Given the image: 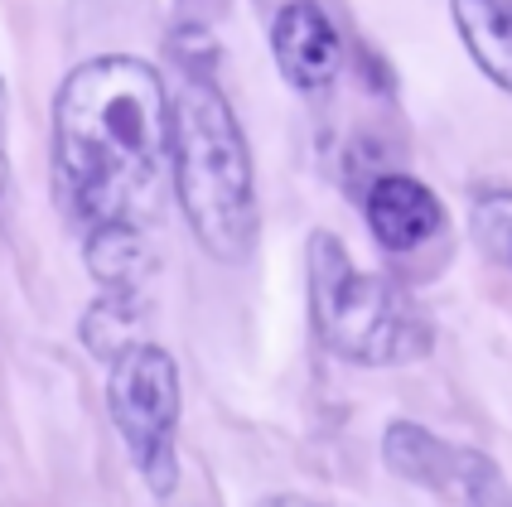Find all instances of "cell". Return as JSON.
Listing matches in <instances>:
<instances>
[{
	"instance_id": "cell-12",
	"label": "cell",
	"mask_w": 512,
	"mask_h": 507,
	"mask_svg": "<svg viewBox=\"0 0 512 507\" xmlns=\"http://www.w3.org/2000/svg\"><path fill=\"white\" fill-rule=\"evenodd\" d=\"M256 507H329V503H314V498H300V493H276V498H261Z\"/></svg>"
},
{
	"instance_id": "cell-11",
	"label": "cell",
	"mask_w": 512,
	"mask_h": 507,
	"mask_svg": "<svg viewBox=\"0 0 512 507\" xmlns=\"http://www.w3.org/2000/svg\"><path fill=\"white\" fill-rule=\"evenodd\" d=\"M10 194V87L0 78V198Z\"/></svg>"
},
{
	"instance_id": "cell-3",
	"label": "cell",
	"mask_w": 512,
	"mask_h": 507,
	"mask_svg": "<svg viewBox=\"0 0 512 507\" xmlns=\"http://www.w3.org/2000/svg\"><path fill=\"white\" fill-rule=\"evenodd\" d=\"M310 271V314L319 343L358 367H392L426 358L430 324L416 310V300L397 281L363 271L334 232H310L305 247Z\"/></svg>"
},
{
	"instance_id": "cell-7",
	"label": "cell",
	"mask_w": 512,
	"mask_h": 507,
	"mask_svg": "<svg viewBox=\"0 0 512 507\" xmlns=\"http://www.w3.org/2000/svg\"><path fill=\"white\" fill-rule=\"evenodd\" d=\"M363 218H368V232L377 237L382 252L411 256L440 237L445 208H440V198L430 194L421 179L382 174V179H372L368 194H363Z\"/></svg>"
},
{
	"instance_id": "cell-2",
	"label": "cell",
	"mask_w": 512,
	"mask_h": 507,
	"mask_svg": "<svg viewBox=\"0 0 512 507\" xmlns=\"http://www.w3.org/2000/svg\"><path fill=\"white\" fill-rule=\"evenodd\" d=\"M170 174L189 232L213 261H242L256 247V169L228 97L189 78L170 97Z\"/></svg>"
},
{
	"instance_id": "cell-6",
	"label": "cell",
	"mask_w": 512,
	"mask_h": 507,
	"mask_svg": "<svg viewBox=\"0 0 512 507\" xmlns=\"http://www.w3.org/2000/svg\"><path fill=\"white\" fill-rule=\"evenodd\" d=\"M271 54H276L281 78L295 92H319L339 78L343 39L314 0H290L271 20Z\"/></svg>"
},
{
	"instance_id": "cell-5",
	"label": "cell",
	"mask_w": 512,
	"mask_h": 507,
	"mask_svg": "<svg viewBox=\"0 0 512 507\" xmlns=\"http://www.w3.org/2000/svg\"><path fill=\"white\" fill-rule=\"evenodd\" d=\"M382 459L397 479L440 493L455 507H512V483L474 445H455L421 421H392L382 430Z\"/></svg>"
},
{
	"instance_id": "cell-10",
	"label": "cell",
	"mask_w": 512,
	"mask_h": 507,
	"mask_svg": "<svg viewBox=\"0 0 512 507\" xmlns=\"http://www.w3.org/2000/svg\"><path fill=\"white\" fill-rule=\"evenodd\" d=\"M474 242L512 276V189H479L469 203Z\"/></svg>"
},
{
	"instance_id": "cell-8",
	"label": "cell",
	"mask_w": 512,
	"mask_h": 507,
	"mask_svg": "<svg viewBox=\"0 0 512 507\" xmlns=\"http://www.w3.org/2000/svg\"><path fill=\"white\" fill-rule=\"evenodd\" d=\"M455 29L488 83L512 92V0H455Z\"/></svg>"
},
{
	"instance_id": "cell-9",
	"label": "cell",
	"mask_w": 512,
	"mask_h": 507,
	"mask_svg": "<svg viewBox=\"0 0 512 507\" xmlns=\"http://www.w3.org/2000/svg\"><path fill=\"white\" fill-rule=\"evenodd\" d=\"M136 324H141V300H136V290H102V300H97L92 314L83 319V338L97 358L112 363L116 353H126L131 343H141Z\"/></svg>"
},
{
	"instance_id": "cell-1",
	"label": "cell",
	"mask_w": 512,
	"mask_h": 507,
	"mask_svg": "<svg viewBox=\"0 0 512 507\" xmlns=\"http://www.w3.org/2000/svg\"><path fill=\"white\" fill-rule=\"evenodd\" d=\"M170 169V92L131 54L78 63L54 97V184L92 237H150Z\"/></svg>"
},
{
	"instance_id": "cell-4",
	"label": "cell",
	"mask_w": 512,
	"mask_h": 507,
	"mask_svg": "<svg viewBox=\"0 0 512 507\" xmlns=\"http://www.w3.org/2000/svg\"><path fill=\"white\" fill-rule=\"evenodd\" d=\"M179 406V363L170 348L141 338L107 363V411L155 498H170L179 483Z\"/></svg>"
}]
</instances>
